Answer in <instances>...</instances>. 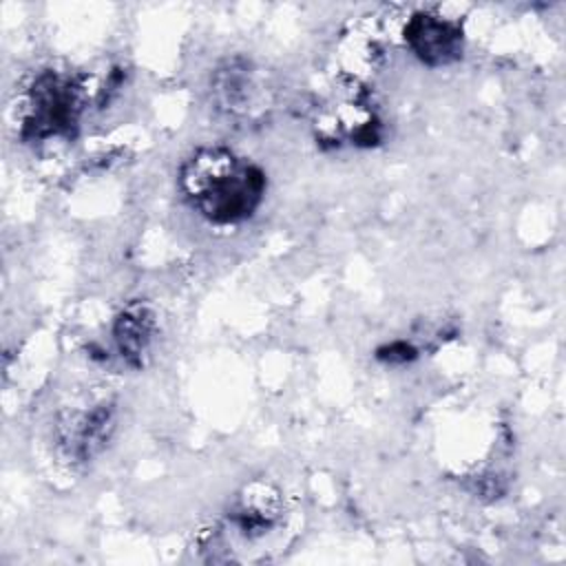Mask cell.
Instances as JSON below:
<instances>
[{
  "instance_id": "ba28073f",
  "label": "cell",
  "mask_w": 566,
  "mask_h": 566,
  "mask_svg": "<svg viewBox=\"0 0 566 566\" xmlns=\"http://www.w3.org/2000/svg\"><path fill=\"white\" fill-rule=\"evenodd\" d=\"M376 356L382 360V363H391V365H402V363H409L418 356L416 347H411L409 343L405 340H394L389 345H382L376 349Z\"/></svg>"
},
{
  "instance_id": "6da1fadb",
  "label": "cell",
  "mask_w": 566,
  "mask_h": 566,
  "mask_svg": "<svg viewBox=\"0 0 566 566\" xmlns=\"http://www.w3.org/2000/svg\"><path fill=\"white\" fill-rule=\"evenodd\" d=\"M179 188L192 210L212 226H239L263 203L268 179L250 159L226 146L195 150L179 170Z\"/></svg>"
},
{
  "instance_id": "5b68a950",
  "label": "cell",
  "mask_w": 566,
  "mask_h": 566,
  "mask_svg": "<svg viewBox=\"0 0 566 566\" xmlns=\"http://www.w3.org/2000/svg\"><path fill=\"white\" fill-rule=\"evenodd\" d=\"M115 431V407L99 402L91 411L71 422V429L62 436V444L77 462H88L104 451Z\"/></svg>"
},
{
  "instance_id": "52a82bcc",
  "label": "cell",
  "mask_w": 566,
  "mask_h": 566,
  "mask_svg": "<svg viewBox=\"0 0 566 566\" xmlns=\"http://www.w3.org/2000/svg\"><path fill=\"white\" fill-rule=\"evenodd\" d=\"M212 93L214 102L219 108H223L228 115H237L248 111L256 95L254 88V75L245 62L232 60L223 69L217 71L214 82H212Z\"/></svg>"
},
{
  "instance_id": "3957f363",
  "label": "cell",
  "mask_w": 566,
  "mask_h": 566,
  "mask_svg": "<svg viewBox=\"0 0 566 566\" xmlns=\"http://www.w3.org/2000/svg\"><path fill=\"white\" fill-rule=\"evenodd\" d=\"M405 42L427 66H449L458 62L464 51L460 24L433 13H416L405 27Z\"/></svg>"
},
{
  "instance_id": "277c9868",
  "label": "cell",
  "mask_w": 566,
  "mask_h": 566,
  "mask_svg": "<svg viewBox=\"0 0 566 566\" xmlns=\"http://www.w3.org/2000/svg\"><path fill=\"white\" fill-rule=\"evenodd\" d=\"M155 334H157L155 312L144 301H130L115 316L113 340L122 360L133 369H142L148 363Z\"/></svg>"
},
{
  "instance_id": "7a4b0ae2",
  "label": "cell",
  "mask_w": 566,
  "mask_h": 566,
  "mask_svg": "<svg viewBox=\"0 0 566 566\" xmlns=\"http://www.w3.org/2000/svg\"><path fill=\"white\" fill-rule=\"evenodd\" d=\"M82 111L80 86L75 80L57 73H42L29 93V111L24 117V137L46 139L69 135Z\"/></svg>"
},
{
  "instance_id": "8992f818",
  "label": "cell",
  "mask_w": 566,
  "mask_h": 566,
  "mask_svg": "<svg viewBox=\"0 0 566 566\" xmlns=\"http://www.w3.org/2000/svg\"><path fill=\"white\" fill-rule=\"evenodd\" d=\"M279 517H281L279 493L272 491L268 484H252L245 491V495L239 497L237 506L230 513L232 524L248 539L265 535L270 528L279 524Z\"/></svg>"
}]
</instances>
